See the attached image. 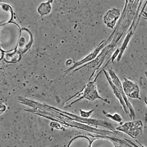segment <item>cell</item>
Masks as SVG:
<instances>
[{
    "mask_svg": "<svg viewBox=\"0 0 147 147\" xmlns=\"http://www.w3.org/2000/svg\"><path fill=\"white\" fill-rule=\"evenodd\" d=\"M116 129L135 138L138 136L142 133L143 125L141 121H135L125 123L117 127Z\"/></svg>",
    "mask_w": 147,
    "mask_h": 147,
    "instance_id": "cell-1",
    "label": "cell"
},
{
    "mask_svg": "<svg viewBox=\"0 0 147 147\" xmlns=\"http://www.w3.org/2000/svg\"><path fill=\"white\" fill-rule=\"evenodd\" d=\"M33 42V35L29 30L25 28L22 29L17 45V50L21 54L25 53L30 48Z\"/></svg>",
    "mask_w": 147,
    "mask_h": 147,
    "instance_id": "cell-2",
    "label": "cell"
},
{
    "mask_svg": "<svg viewBox=\"0 0 147 147\" xmlns=\"http://www.w3.org/2000/svg\"><path fill=\"white\" fill-rule=\"evenodd\" d=\"M83 98L87 99L90 101H93L97 99H99L102 100L107 103H110V102L106 99H104L99 95L97 89H96V80L95 79L94 81L90 82L87 84L84 90L82 96L80 97L79 99L75 101L74 103Z\"/></svg>",
    "mask_w": 147,
    "mask_h": 147,
    "instance_id": "cell-3",
    "label": "cell"
},
{
    "mask_svg": "<svg viewBox=\"0 0 147 147\" xmlns=\"http://www.w3.org/2000/svg\"><path fill=\"white\" fill-rule=\"evenodd\" d=\"M108 73L110 75L113 82L118 87L119 90L120 91L122 95L124 101L126 103V105L128 108L129 110L130 114V117H131V119H135V113H134V109H133L131 105L127 99L126 95H125V93L124 92L123 89V88L122 84L119 78L117 76L113 70L111 69H109Z\"/></svg>",
    "mask_w": 147,
    "mask_h": 147,
    "instance_id": "cell-4",
    "label": "cell"
},
{
    "mask_svg": "<svg viewBox=\"0 0 147 147\" xmlns=\"http://www.w3.org/2000/svg\"><path fill=\"white\" fill-rule=\"evenodd\" d=\"M122 84L124 92L126 96L131 98L141 99L139 96L140 89L137 84L125 78Z\"/></svg>",
    "mask_w": 147,
    "mask_h": 147,
    "instance_id": "cell-5",
    "label": "cell"
},
{
    "mask_svg": "<svg viewBox=\"0 0 147 147\" xmlns=\"http://www.w3.org/2000/svg\"><path fill=\"white\" fill-rule=\"evenodd\" d=\"M121 15L119 9L113 8L109 10L103 17V21L109 28L113 29Z\"/></svg>",
    "mask_w": 147,
    "mask_h": 147,
    "instance_id": "cell-6",
    "label": "cell"
},
{
    "mask_svg": "<svg viewBox=\"0 0 147 147\" xmlns=\"http://www.w3.org/2000/svg\"><path fill=\"white\" fill-rule=\"evenodd\" d=\"M106 41L105 40H103L102 42L100 43V44L97 46L96 48L91 53L89 54L87 56H86L84 58L81 59V60L76 62L74 63V65L69 69H68L65 71V72H66V73H67L71 70L73 69L76 68L78 67L79 65H82L85 63H87V62H91V61H92L93 59H95L97 56L98 54L99 53L100 51L102 50L103 47H105L106 44Z\"/></svg>",
    "mask_w": 147,
    "mask_h": 147,
    "instance_id": "cell-7",
    "label": "cell"
},
{
    "mask_svg": "<svg viewBox=\"0 0 147 147\" xmlns=\"http://www.w3.org/2000/svg\"><path fill=\"white\" fill-rule=\"evenodd\" d=\"M103 72H104L107 80H108L109 85H110V87H111L114 94L115 96H116L117 98L118 99V101H119V102L120 103L121 105L124 112L126 114H128L130 117V114L129 110L128 108H127V106L126 105V103H125V101H124L122 95L120 91L119 90L118 87L113 82L109 73L106 71L105 70H103Z\"/></svg>",
    "mask_w": 147,
    "mask_h": 147,
    "instance_id": "cell-8",
    "label": "cell"
},
{
    "mask_svg": "<svg viewBox=\"0 0 147 147\" xmlns=\"http://www.w3.org/2000/svg\"><path fill=\"white\" fill-rule=\"evenodd\" d=\"M3 60L9 64H15L19 61L21 58V54L17 49L3 53Z\"/></svg>",
    "mask_w": 147,
    "mask_h": 147,
    "instance_id": "cell-9",
    "label": "cell"
},
{
    "mask_svg": "<svg viewBox=\"0 0 147 147\" xmlns=\"http://www.w3.org/2000/svg\"><path fill=\"white\" fill-rule=\"evenodd\" d=\"M91 142L89 139L84 137H79L73 139L68 147H90Z\"/></svg>",
    "mask_w": 147,
    "mask_h": 147,
    "instance_id": "cell-10",
    "label": "cell"
},
{
    "mask_svg": "<svg viewBox=\"0 0 147 147\" xmlns=\"http://www.w3.org/2000/svg\"><path fill=\"white\" fill-rule=\"evenodd\" d=\"M51 6L49 2L41 3L38 9V12L41 16L48 14L51 10Z\"/></svg>",
    "mask_w": 147,
    "mask_h": 147,
    "instance_id": "cell-11",
    "label": "cell"
},
{
    "mask_svg": "<svg viewBox=\"0 0 147 147\" xmlns=\"http://www.w3.org/2000/svg\"><path fill=\"white\" fill-rule=\"evenodd\" d=\"M103 142H97L96 139L92 141L90 147H117L113 141L111 140H108L106 144H104Z\"/></svg>",
    "mask_w": 147,
    "mask_h": 147,
    "instance_id": "cell-12",
    "label": "cell"
},
{
    "mask_svg": "<svg viewBox=\"0 0 147 147\" xmlns=\"http://www.w3.org/2000/svg\"><path fill=\"white\" fill-rule=\"evenodd\" d=\"M103 113L105 115L106 117L110 118L112 120L115 121L119 123L121 122L122 121V119L121 117L118 114L115 113L114 115H111L110 114L105 112L104 110L103 111Z\"/></svg>",
    "mask_w": 147,
    "mask_h": 147,
    "instance_id": "cell-13",
    "label": "cell"
},
{
    "mask_svg": "<svg viewBox=\"0 0 147 147\" xmlns=\"http://www.w3.org/2000/svg\"><path fill=\"white\" fill-rule=\"evenodd\" d=\"M93 111H94V110H93L88 111V112H85V111H81L80 110V113H81V116L82 117L88 118V117H89L91 115Z\"/></svg>",
    "mask_w": 147,
    "mask_h": 147,
    "instance_id": "cell-14",
    "label": "cell"
},
{
    "mask_svg": "<svg viewBox=\"0 0 147 147\" xmlns=\"http://www.w3.org/2000/svg\"><path fill=\"white\" fill-rule=\"evenodd\" d=\"M119 53H120V49H118L117 50H116V51L114 53L112 57H111V61L113 62V61L115 59L117 55L118 56Z\"/></svg>",
    "mask_w": 147,
    "mask_h": 147,
    "instance_id": "cell-15",
    "label": "cell"
},
{
    "mask_svg": "<svg viewBox=\"0 0 147 147\" xmlns=\"http://www.w3.org/2000/svg\"><path fill=\"white\" fill-rule=\"evenodd\" d=\"M142 16L144 19L147 20V13L146 12H145L144 11H142Z\"/></svg>",
    "mask_w": 147,
    "mask_h": 147,
    "instance_id": "cell-16",
    "label": "cell"
},
{
    "mask_svg": "<svg viewBox=\"0 0 147 147\" xmlns=\"http://www.w3.org/2000/svg\"><path fill=\"white\" fill-rule=\"evenodd\" d=\"M145 102L146 103L147 105V98H146L145 99Z\"/></svg>",
    "mask_w": 147,
    "mask_h": 147,
    "instance_id": "cell-17",
    "label": "cell"
}]
</instances>
